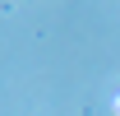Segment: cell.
I'll list each match as a JSON object with an SVG mask.
<instances>
[{"label":"cell","mask_w":120,"mask_h":116,"mask_svg":"<svg viewBox=\"0 0 120 116\" xmlns=\"http://www.w3.org/2000/svg\"><path fill=\"white\" fill-rule=\"evenodd\" d=\"M116 112H120V93H116Z\"/></svg>","instance_id":"obj_1"}]
</instances>
